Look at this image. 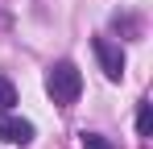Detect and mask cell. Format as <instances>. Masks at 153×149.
Instances as JSON below:
<instances>
[{"label":"cell","mask_w":153,"mask_h":149,"mask_svg":"<svg viewBox=\"0 0 153 149\" xmlns=\"http://www.w3.org/2000/svg\"><path fill=\"white\" fill-rule=\"evenodd\" d=\"M0 141H8V145H29L33 141V124L25 116H13L8 108L0 112Z\"/></svg>","instance_id":"obj_3"},{"label":"cell","mask_w":153,"mask_h":149,"mask_svg":"<svg viewBox=\"0 0 153 149\" xmlns=\"http://www.w3.org/2000/svg\"><path fill=\"white\" fill-rule=\"evenodd\" d=\"M13 104H17V87L0 74V112H4V108H13Z\"/></svg>","instance_id":"obj_5"},{"label":"cell","mask_w":153,"mask_h":149,"mask_svg":"<svg viewBox=\"0 0 153 149\" xmlns=\"http://www.w3.org/2000/svg\"><path fill=\"white\" fill-rule=\"evenodd\" d=\"M95 58H100L103 74H108L112 83H120V79H124V50H120V46H112L108 37H95Z\"/></svg>","instance_id":"obj_2"},{"label":"cell","mask_w":153,"mask_h":149,"mask_svg":"<svg viewBox=\"0 0 153 149\" xmlns=\"http://www.w3.org/2000/svg\"><path fill=\"white\" fill-rule=\"evenodd\" d=\"M137 133H141V137H153V108L149 104L137 108Z\"/></svg>","instance_id":"obj_4"},{"label":"cell","mask_w":153,"mask_h":149,"mask_svg":"<svg viewBox=\"0 0 153 149\" xmlns=\"http://www.w3.org/2000/svg\"><path fill=\"white\" fill-rule=\"evenodd\" d=\"M83 149H116L108 137H100V133H83Z\"/></svg>","instance_id":"obj_6"},{"label":"cell","mask_w":153,"mask_h":149,"mask_svg":"<svg viewBox=\"0 0 153 149\" xmlns=\"http://www.w3.org/2000/svg\"><path fill=\"white\" fill-rule=\"evenodd\" d=\"M46 91H50L54 104H75L79 95H83V74H79L75 62H54L50 71H46Z\"/></svg>","instance_id":"obj_1"}]
</instances>
